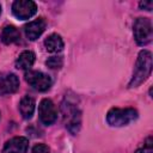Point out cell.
Wrapping results in <instances>:
<instances>
[{"mask_svg":"<svg viewBox=\"0 0 153 153\" xmlns=\"http://www.w3.org/2000/svg\"><path fill=\"white\" fill-rule=\"evenodd\" d=\"M152 72V54L149 50H141L139 53L133 78L129 82V87H136L142 84Z\"/></svg>","mask_w":153,"mask_h":153,"instance_id":"obj_1","label":"cell"},{"mask_svg":"<svg viewBox=\"0 0 153 153\" xmlns=\"http://www.w3.org/2000/svg\"><path fill=\"white\" fill-rule=\"evenodd\" d=\"M137 118V111L133 108H112L106 115V121L110 126L123 127Z\"/></svg>","mask_w":153,"mask_h":153,"instance_id":"obj_2","label":"cell"},{"mask_svg":"<svg viewBox=\"0 0 153 153\" xmlns=\"http://www.w3.org/2000/svg\"><path fill=\"white\" fill-rule=\"evenodd\" d=\"M134 38L139 45H146L152 41L153 37V29L151 19L140 17L134 22L133 26Z\"/></svg>","mask_w":153,"mask_h":153,"instance_id":"obj_3","label":"cell"},{"mask_svg":"<svg viewBox=\"0 0 153 153\" xmlns=\"http://www.w3.org/2000/svg\"><path fill=\"white\" fill-rule=\"evenodd\" d=\"M62 114L66 121V126L71 133L75 134L80 127V111L75 104H72L69 100L62 104Z\"/></svg>","mask_w":153,"mask_h":153,"instance_id":"obj_4","label":"cell"},{"mask_svg":"<svg viewBox=\"0 0 153 153\" xmlns=\"http://www.w3.org/2000/svg\"><path fill=\"white\" fill-rule=\"evenodd\" d=\"M26 82L37 91H47L51 86V79L48 74L39 71H29L25 73Z\"/></svg>","mask_w":153,"mask_h":153,"instance_id":"obj_5","label":"cell"},{"mask_svg":"<svg viewBox=\"0 0 153 153\" xmlns=\"http://www.w3.org/2000/svg\"><path fill=\"white\" fill-rule=\"evenodd\" d=\"M38 115H39V120L43 124L50 126L57 118V109H56L55 104L49 98H44L41 100V103L38 105Z\"/></svg>","mask_w":153,"mask_h":153,"instance_id":"obj_6","label":"cell"},{"mask_svg":"<svg viewBox=\"0 0 153 153\" xmlns=\"http://www.w3.org/2000/svg\"><path fill=\"white\" fill-rule=\"evenodd\" d=\"M12 12L18 19H29L37 12V6L31 0H16L12 4Z\"/></svg>","mask_w":153,"mask_h":153,"instance_id":"obj_7","label":"cell"},{"mask_svg":"<svg viewBox=\"0 0 153 153\" xmlns=\"http://www.w3.org/2000/svg\"><path fill=\"white\" fill-rule=\"evenodd\" d=\"M19 88V79L13 73L0 74V96L14 93Z\"/></svg>","mask_w":153,"mask_h":153,"instance_id":"obj_8","label":"cell"},{"mask_svg":"<svg viewBox=\"0 0 153 153\" xmlns=\"http://www.w3.org/2000/svg\"><path fill=\"white\" fill-rule=\"evenodd\" d=\"M27 147H29V141L26 137L16 136L5 143L1 153H26Z\"/></svg>","mask_w":153,"mask_h":153,"instance_id":"obj_9","label":"cell"},{"mask_svg":"<svg viewBox=\"0 0 153 153\" xmlns=\"http://www.w3.org/2000/svg\"><path fill=\"white\" fill-rule=\"evenodd\" d=\"M45 25H47V23L43 18H37V19L30 22L29 24H26L24 30H25V35H26L27 39H30V41L37 39L45 30Z\"/></svg>","mask_w":153,"mask_h":153,"instance_id":"obj_10","label":"cell"},{"mask_svg":"<svg viewBox=\"0 0 153 153\" xmlns=\"http://www.w3.org/2000/svg\"><path fill=\"white\" fill-rule=\"evenodd\" d=\"M35 99L30 96H24L19 103V111L22 116L25 120H29L32 117L33 111H35Z\"/></svg>","mask_w":153,"mask_h":153,"instance_id":"obj_11","label":"cell"},{"mask_svg":"<svg viewBox=\"0 0 153 153\" xmlns=\"http://www.w3.org/2000/svg\"><path fill=\"white\" fill-rule=\"evenodd\" d=\"M44 45L47 48L48 51L50 53H59L63 49V39L61 38L60 35L57 33H51L50 36H48L44 41Z\"/></svg>","mask_w":153,"mask_h":153,"instance_id":"obj_12","label":"cell"},{"mask_svg":"<svg viewBox=\"0 0 153 153\" xmlns=\"http://www.w3.org/2000/svg\"><path fill=\"white\" fill-rule=\"evenodd\" d=\"M20 38L19 30L13 25H6L1 31V41L5 44H12Z\"/></svg>","mask_w":153,"mask_h":153,"instance_id":"obj_13","label":"cell"},{"mask_svg":"<svg viewBox=\"0 0 153 153\" xmlns=\"http://www.w3.org/2000/svg\"><path fill=\"white\" fill-rule=\"evenodd\" d=\"M35 54L30 50H25L23 53L19 54L17 61H16V66L17 68L20 69H30L35 62Z\"/></svg>","mask_w":153,"mask_h":153,"instance_id":"obj_14","label":"cell"},{"mask_svg":"<svg viewBox=\"0 0 153 153\" xmlns=\"http://www.w3.org/2000/svg\"><path fill=\"white\" fill-rule=\"evenodd\" d=\"M45 65L51 69H60L63 65V60L60 56H51L45 61Z\"/></svg>","mask_w":153,"mask_h":153,"instance_id":"obj_15","label":"cell"},{"mask_svg":"<svg viewBox=\"0 0 153 153\" xmlns=\"http://www.w3.org/2000/svg\"><path fill=\"white\" fill-rule=\"evenodd\" d=\"M136 153H153V140H152V136L147 137V140L145 141L143 146L140 147L139 149H136Z\"/></svg>","mask_w":153,"mask_h":153,"instance_id":"obj_16","label":"cell"},{"mask_svg":"<svg viewBox=\"0 0 153 153\" xmlns=\"http://www.w3.org/2000/svg\"><path fill=\"white\" fill-rule=\"evenodd\" d=\"M49 151H50V148H49L47 145H44V143H38V145L33 146L31 153H49Z\"/></svg>","mask_w":153,"mask_h":153,"instance_id":"obj_17","label":"cell"},{"mask_svg":"<svg viewBox=\"0 0 153 153\" xmlns=\"http://www.w3.org/2000/svg\"><path fill=\"white\" fill-rule=\"evenodd\" d=\"M139 6H140L141 8H143V10H146V11H151L152 7H153V2H152L151 0H148V1H141V2L139 4Z\"/></svg>","mask_w":153,"mask_h":153,"instance_id":"obj_18","label":"cell"},{"mask_svg":"<svg viewBox=\"0 0 153 153\" xmlns=\"http://www.w3.org/2000/svg\"><path fill=\"white\" fill-rule=\"evenodd\" d=\"M0 13H1V6H0Z\"/></svg>","mask_w":153,"mask_h":153,"instance_id":"obj_19","label":"cell"}]
</instances>
